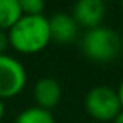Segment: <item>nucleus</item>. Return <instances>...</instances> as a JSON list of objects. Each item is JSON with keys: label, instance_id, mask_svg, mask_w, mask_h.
I'll return each instance as SVG.
<instances>
[{"label": "nucleus", "instance_id": "nucleus-7", "mask_svg": "<svg viewBox=\"0 0 123 123\" xmlns=\"http://www.w3.org/2000/svg\"><path fill=\"white\" fill-rule=\"evenodd\" d=\"M51 41L56 44H70L76 39L80 27L70 12H56L48 19Z\"/></svg>", "mask_w": 123, "mask_h": 123}, {"label": "nucleus", "instance_id": "nucleus-11", "mask_svg": "<svg viewBox=\"0 0 123 123\" xmlns=\"http://www.w3.org/2000/svg\"><path fill=\"white\" fill-rule=\"evenodd\" d=\"M9 48V41H8V33L0 30V55H5L6 50Z\"/></svg>", "mask_w": 123, "mask_h": 123}, {"label": "nucleus", "instance_id": "nucleus-13", "mask_svg": "<svg viewBox=\"0 0 123 123\" xmlns=\"http://www.w3.org/2000/svg\"><path fill=\"white\" fill-rule=\"evenodd\" d=\"M5 112H6L5 101H3V100H0V122L3 120V117H5Z\"/></svg>", "mask_w": 123, "mask_h": 123}, {"label": "nucleus", "instance_id": "nucleus-1", "mask_svg": "<svg viewBox=\"0 0 123 123\" xmlns=\"http://www.w3.org/2000/svg\"><path fill=\"white\" fill-rule=\"evenodd\" d=\"M9 47L20 55H36L51 42L48 19L42 16H22L8 31Z\"/></svg>", "mask_w": 123, "mask_h": 123}, {"label": "nucleus", "instance_id": "nucleus-2", "mask_svg": "<svg viewBox=\"0 0 123 123\" xmlns=\"http://www.w3.org/2000/svg\"><path fill=\"white\" fill-rule=\"evenodd\" d=\"M123 50L122 36L115 30L100 27L87 30L81 37V51L95 64H108L115 61Z\"/></svg>", "mask_w": 123, "mask_h": 123}, {"label": "nucleus", "instance_id": "nucleus-6", "mask_svg": "<svg viewBox=\"0 0 123 123\" xmlns=\"http://www.w3.org/2000/svg\"><path fill=\"white\" fill-rule=\"evenodd\" d=\"M33 98H34V106H39L42 109L51 111L61 103L62 98V87L59 81L50 76L37 80L33 87Z\"/></svg>", "mask_w": 123, "mask_h": 123}, {"label": "nucleus", "instance_id": "nucleus-5", "mask_svg": "<svg viewBox=\"0 0 123 123\" xmlns=\"http://www.w3.org/2000/svg\"><path fill=\"white\" fill-rule=\"evenodd\" d=\"M70 14L76 25L87 31L101 25L106 14V5L103 0H80L73 5Z\"/></svg>", "mask_w": 123, "mask_h": 123}, {"label": "nucleus", "instance_id": "nucleus-15", "mask_svg": "<svg viewBox=\"0 0 123 123\" xmlns=\"http://www.w3.org/2000/svg\"><path fill=\"white\" fill-rule=\"evenodd\" d=\"M122 11H123V2H122Z\"/></svg>", "mask_w": 123, "mask_h": 123}, {"label": "nucleus", "instance_id": "nucleus-12", "mask_svg": "<svg viewBox=\"0 0 123 123\" xmlns=\"http://www.w3.org/2000/svg\"><path fill=\"white\" fill-rule=\"evenodd\" d=\"M117 95H118V100H120V105H122V109H123V80L120 81V84H118L117 89Z\"/></svg>", "mask_w": 123, "mask_h": 123}, {"label": "nucleus", "instance_id": "nucleus-4", "mask_svg": "<svg viewBox=\"0 0 123 123\" xmlns=\"http://www.w3.org/2000/svg\"><path fill=\"white\" fill-rule=\"evenodd\" d=\"M27 70L17 58L0 55V100L17 97L27 86Z\"/></svg>", "mask_w": 123, "mask_h": 123}, {"label": "nucleus", "instance_id": "nucleus-14", "mask_svg": "<svg viewBox=\"0 0 123 123\" xmlns=\"http://www.w3.org/2000/svg\"><path fill=\"white\" fill-rule=\"evenodd\" d=\"M112 123H123V109L118 112L117 115H115V118L112 120Z\"/></svg>", "mask_w": 123, "mask_h": 123}, {"label": "nucleus", "instance_id": "nucleus-3", "mask_svg": "<svg viewBox=\"0 0 123 123\" xmlns=\"http://www.w3.org/2000/svg\"><path fill=\"white\" fill-rule=\"evenodd\" d=\"M86 112L98 122H112L122 111L117 90L106 84L93 86L84 97Z\"/></svg>", "mask_w": 123, "mask_h": 123}, {"label": "nucleus", "instance_id": "nucleus-8", "mask_svg": "<svg viewBox=\"0 0 123 123\" xmlns=\"http://www.w3.org/2000/svg\"><path fill=\"white\" fill-rule=\"evenodd\" d=\"M24 16L19 0H0V30L8 33Z\"/></svg>", "mask_w": 123, "mask_h": 123}, {"label": "nucleus", "instance_id": "nucleus-10", "mask_svg": "<svg viewBox=\"0 0 123 123\" xmlns=\"http://www.w3.org/2000/svg\"><path fill=\"white\" fill-rule=\"evenodd\" d=\"M24 16H42L45 3L42 0H19Z\"/></svg>", "mask_w": 123, "mask_h": 123}, {"label": "nucleus", "instance_id": "nucleus-9", "mask_svg": "<svg viewBox=\"0 0 123 123\" xmlns=\"http://www.w3.org/2000/svg\"><path fill=\"white\" fill-rule=\"evenodd\" d=\"M14 123H56L51 111L42 109L39 106H30L22 109L14 118Z\"/></svg>", "mask_w": 123, "mask_h": 123}]
</instances>
